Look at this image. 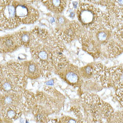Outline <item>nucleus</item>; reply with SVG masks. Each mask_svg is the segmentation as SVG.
Masks as SVG:
<instances>
[{
  "label": "nucleus",
  "instance_id": "1",
  "mask_svg": "<svg viewBox=\"0 0 123 123\" xmlns=\"http://www.w3.org/2000/svg\"><path fill=\"white\" fill-rule=\"evenodd\" d=\"M81 99L85 111L92 122L111 123L115 112L109 104L92 92H85Z\"/></svg>",
  "mask_w": 123,
  "mask_h": 123
},
{
  "label": "nucleus",
  "instance_id": "16",
  "mask_svg": "<svg viewBox=\"0 0 123 123\" xmlns=\"http://www.w3.org/2000/svg\"><path fill=\"white\" fill-rule=\"evenodd\" d=\"M21 98V92L1 94L0 109L11 106H18L19 105Z\"/></svg>",
  "mask_w": 123,
  "mask_h": 123
},
{
  "label": "nucleus",
  "instance_id": "8",
  "mask_svg": "<svg viewBox=\"0 0 123 123\" xmlns=\"http://www.w3.org/2000/svg\"><path fill=\"white\" fill-rule=\"evenodd\" d=\"M17 17L21 24H30L35 22L39 17L37 10L28 5L16 1Z\"/></svg>",
  "mask_w": 123,
  "mask_h": 123
},
{
  "label": "nucleus",
  "instance_id": "26",
  "mask_svg": "<svg viewBox=\"0 0 123 123\" xmlns=\"http://www.w3.org/2000/svg\"><path fill=\"white\" fill-rule=\"evenodd\" d=\"M61 123H89L87 120L83 118H77L65 116L60 119Z\"/></svg>",
  "mask_w": 123,
  "mask_h": 123
},
{
  "label": "nucleus",
  "instance_id": "27",
  "mask_svg": "<svg viewBox=\"0 0 123 123\" xmlns=\"http://www.w3.org/2000/svg\"><path fill=\"white\" fill-rule=\"evenodd\" d=\"M111 123H123V111L115 112Z\"/></svg>",
  "mask_w": 123,
  "mask_h": 123
},
{
  "label": "nucleus",
  "instance_id": "24",
  "mask_svg": "<svg viewBox=\"0 0 123 123\" xmlns=\"http://www.w3.org/2000/svg\"><path fill=\"white\" fill-rule=\"evenodd\" d=\"M80 75L82 78L88 79L94 76V67L88 65L79 69Z\"/></svg>",
  "mask_w": 123,
  "mask_h": 123
},
{
  "label": "nucleus",
  "instance_id": "21",
  "mask_svg": "<svg viewBox=\"0 0 123 123\" xmlns=\"http://www.w3.org/2000/svg\"><path fill=\"white\" fill-rule=\"evenodd\" d=\"M43 3L49 10L55 13H60L63 12L67 6V0H43Z\"/></svg>",
  "mask_w": 123,
  "mask_h": 123
},
{
  "label": "nucleus",
  "instance_id": "17",
  "mask_svg": "<svg viewBox=\"0 0 123 123\" xmlns=\"http://www.w3.org/2000/svg\"><path fill=\"white\" fill-rule=\"evenodd\" d=\"M104 53L101 55L104 57L108 56V57L113 58L115 57L123 52V46L117 42L115 40L109 41L105 44Z\"/></svg>",
  "mask_w": 123,
  "mask_h": 123
},
{
  "label": "nucleus",
  "instance_id": "5",
  "mask_svg": "<svg viewBox=\"0 0 123 123\" xmlns=\"http://www.w3.org/2000/svg\"><path fill=\"white\" fill-rule=\"evenodd\" d=\"M0 74V76L10 79L20 87L26 77L22 64L13 62L1 65Z\"/></svg>",
  "mask_w": 123,
  "mask_h": 123
},
{
  "label": "nucleus",
  "instance_id": "29",
  "mask_svg": "<svg viewBox=\"0 0 123 123\" xmlns=\"http://www.w3.org/2000/svg\"><path fill=\"white\" fill-rule=\"evenodd\" d=\"M94 4L106 6L108 3V0H87Z\"/></svg>",
  "mask_w": 123,
  "mask_h": 123
},
{
  "label": "nucleus",
  "instance_id": "3",
  "mask_svg": "<svg viewBox=\"0 0 123 123\" xmlns=\"http://www.w3.org/2000/svg\"><path fill=\"white\" fill-rule=\"evenodd\" d=\"M30 51L34 60L41 69L49 71L53 70V50L44 40L35 36V42L30 48Z\"/></svg>",
  "mask_w": 123,
  "mask_h": 123
},
{
  "label": "nucleus",
  "instance_id": "18",
  "mask_svg": "<svg viewBox=\"0 0 123 123\" xmlns=\"http://www.w3.org/2000/svg\"><path fill=\"white\" fill-rule=\"evenodd\" d=\"M107 10L119 21H123V0H108Z\"/></svg>",
  "mask_w": 123,
  "mask_h": 123
},
{
  "label": "nucleus",
  "instance_id": "12",
  "mask_svg": "<svg viewBox=\"0 0 123 123\" xmlns=\"http://www.w3.org/2000/svg\"><path fill=\"white\" fill-rule=\"evenodd\" d=\"M111 86L118 89H123V65L109 68Z\"/></svg>",
  "mask_w": 123,
  "mask_h": 123
},
{
  "label": "nucleus",
  "instance_id": "13",
  "mask_svg": "<svg viewBox=\"0 0 123 123\" xmlns=\"http://www.w3.org/2000/svg\"><path fill=\"white\" fill-rule=\"evenodd\" d=\"M20 46L18 45L15 37L12 35H7L0 38V50L2 53L12 52Z\"/></svg>",
  "mask_w": 123,
  "mask_h": 123
},
{
  "label": "nucleus",
  "instance_id": "9",
  "mask_svg": "<svg viewBox=\"0 0 123 123\" xmlns=\"http://www.w3.org/2000/svg\"><path fill=\"white\" fill-rule=\"evenodd\" d=\"M82 31L79 24L75 21L69 23L63 28H59L55 30V35L56 38L61 41L69 43L78 37Z\"/></svg>",
  "mask_w": 123,
  "mask_h": 123
},
{
  "label": "nucleus",
  "instance_id": "14",
  "mask_svg": "<svg viewBox=\"0 0 123 123\" xmlns=\"http://www.w3.org/2000/svg\"><path fill=\"white\" fill-rule=\"evenodd\" d=\"M22 64L26 77L31 79H36L42 76L40 67L34 60L25 62Z\"/></svg>",
  "mask_w": 123,
  "mask_h": 123
},
{
  "label": "nucleus",
  "instance_id": "23",
  "mask_svg": "<svg viewBox=\"0 0 123 123\" xmlns=\"http://www.w3.org/2000/svg\"><path fill=\"white\" fill-rule=\"evenodd\" d=\"M34 117L38 122L45 123L48 119V113L40 105L35 106L33 111Z\"/></svg>",
  "mask_w": 123,
  "mask_h": 123
},
{
  "label": "nucleus",
  "instance_id": "15",
  "mask_svg": "<svg viewBox=\"0 0 123 123\" xmlns=\"http://www.w3.org/2000/svg\"><path fill=\"white\" fill-rule=\"evenodd\" d=\"M14 35L20 46L31 48L35 42V36L32 32L21 31L16 32Z\"/></svg>",
  "mask_w": 123,
  "mask_h": 123
},
{
  "label": "nucleus",
  "instance_id": "20",
  "mask_svg": "<svg viewBox=\"0 0 123 123\" xmlns=\"http://www.w3.org/2000/svg\"><path fill=\"white\" fill-rule=\"evenodd\" d=\"M0 110L3 117L9 121L16 120L22 115L21 109L17 106L7 107Z\"/></svg>",
  "mask_w": 123,
  "mask_h": 123
},
{
  "label": "nucleus",
  "instance_id": "31",
  "mask_svg": "<svg viewBox=\"0 0 123 123\" xmlns=\"http://www.w3.org/2000/svg\"><path fill=\"white\" fill-rule=\"evenodd\" d=\"M64 22V20L62 17H60L58 19V22L59 23V24H63Z\"/></svg>",
  "mask_w": 123,
  "mask_h": 123
},
{
  "label": "nucleus",
  "instance_id": "30",
  "mask_svg": "<svg viewBox=\"0 0 123 123\" xmlns=\"http://www.w3.org/2000/svg\"><path fill=\"white\" fill-rule=\"evenodd\" d=\"M45 123H61L60 119H48Z\"/></svg>",
  "mask_w": 123,
  "mask_h": 123
},
{
  "label": "nucleus",
  "instance_id": "28",
  "mask_svg": "<svg viewBox=\"0 0 123 123\" xmlns=\"http://www.w3.org/2000/svg\"><path fill=\"white\" fill-rule=\"evenodd\" d=\"M116 97L123 107V89H118L116 92Z\"/></svg>",
  "mask_w": 123,
  "mask_h": 123
},
{
  "label": "nucleus",
  "instance_id": "4",
  "mask_svg": "<svg viewBox=\"0 0 123 123\" xmlns=\"http://www.w3.org/2000/svg\"><path fill=\"white\" fill-rule=\"evenodd\" d=\"M16 1L0 0V28L2 30L16 28L21 24L17 17L16 11Z\"/></svg>",
  "mask_w": 123,
  "mask_h": 123
},
{
  "label": "nucleus",
  "instance_id": "25",
  "mask_svg": "<svg viewBox=\"0 0 123 123\" xmlns=\"http://www.w3.org/2000/svg\"><path fill=\"white\" fill-rule=\"evenodd\" d=\"M114 39L123 46V25L119 24L116 27L113 34Z\"/></svg>",
  "mask_w": 123,
  "mask_h": 123
},
{
  "label": "nucleus",
  "instance_id": "19",
  "mask_svg": "<svg viewBox=\"0 0 123 123\" xmlns=\"http://www.w3.org/2000/svg\"><path fill=\"white\" fill-rule=\"evenodd\" d=\"M0 82L1 94L19 93L22 90L21 87L7 78L0 76Z\"/></svg>",
  "mask_w": 123,
  "mask_h": 123
},
{
  "label": "nucleus",
  "instance_id": "11",
  "mask_svg": "<svg viewBox=\"0 0 123 123\" xmlns=\"http://www.w3.org/2000/svg\"><path fill=\"white\" fill-rule=\"evenodd\" d=\"M20 108L22 111H28L33 109L37 103L35 95L28 90H22L21 92Z\"/></svg>",
  "mask_w": 123,
  "mask_h": 123
},
{
  "label": "nucleus",
  "instance_id": "22",
  "mask_svg": "<svg viewBox=\"0 0 123 123\" xmlns=\"http://www.w3.org/2000/svg\"><path fill=\"white\" fill-rule=\"evenodd\" d=\"M111 31L102 28L94 32L95 38L100 44L105 45L109 42L111 36Z\"/></svg>",
  "mask_w": 123,
  "mask_h": 123
},
{
  "label": "nucleus",
  "instance_id": "7",
  "mask_svg": "<svg viewBox=\"0 0 123 123\" xmlns=\"http://www.w3.org/2000/svg\"><path fill=\"white\" fill-rule=\"evenodd\" d=\"M56 70L60 77L69 85L75 86L81 84L82 77L79 69L69 62Z\"/></svg>",
  "mask_w": 123,
  "mask_h": 123
},
{
  "label": "nucleus",
  "instance_id": "10",
  "mask_svg": "<svg viewBox=\"0 0 123 123\" xmlns=\"http://www.w3.org/2000/svg\"><path fill=\"white\" fill-rule=\"evenodd\" d=\"M94 77L97 83L102 87H111L110 81L109 68L100 62L95 63L94 65Z\"/></svg>",
  "mask_w": 123,
  "mask_h": 123
},
{
  "label": "nucleus",
  "instance_id": "2",
  "mask_svg": "<svg viewBox=\"0 0 123 123\" xmlns=\"http://www.w3.org/2000/svg\"><path fill=\"white\" fill-rule=\"evenodd\" d=\"M104 12L92 5L81 3L77 10V17L84 29L94 32L103 28Z\"/></svg>",
  "mask_w": 123,
  "mask_h": 123
},
{
  "label": "nucleus",
  "instance_id": "6",
  "mask_svg": "<svg viewBox=\"0 0 123 123\" xmlns=\"http://www.w3.org/2000/svg\"><path fill=\"white\" fill-rule=\"evenodd\" d=\"M78 37L81 42L83 50L94 58H97L101 56V45L95 38L94 32L82 30Z\"/></svg>",
  "mask_w": 123,
  "mask_h": 123
}]
</instances>
